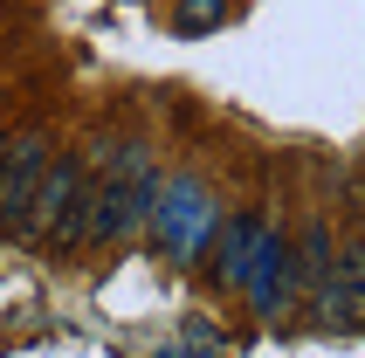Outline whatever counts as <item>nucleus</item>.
Wrapping results in <instances>:
<instances>
[{"label": "nucleus", "mask_w": 365, "mask_h": 358, "mask_svg": "<svg viewBox=\"0 0 365 358\" xmlns=\"http://www.w3.org/2000/svg\"><path fill=\"white\" fill-rule=\"evenodd\" d=\"M48 159H56L48 131H14V138L0 145V235H14V227H21L28 193H35V179H41Z\"/></svg>", "instance_id": "nucleus-4"}, {"label": "nucleus", "mask_w": 365, "mask_h": 358, "mask_svg": "<svg viewBox=\"0 0 365 358\" xmlns=\"http://www.w3.org/2000/svg\"><path fill=\"white\" fill-rule=\"evenodd\" d=\"M317 331H365V241H345L317 276Z\"/></svg>", "instance_id": "nucleus-3"}, {"label": "nucleus", "mask_w": 365, "mask_h": 358, "mask_svg": "<svg viewBox=\"0 0 365 358\" xmlns=\"http://www.w3.org/2000/svg\"><path fill=\"white\" fill-rule=\"evenodd\" d=\"M221 21H227V0H180L173 28H180V35H214Z\"/></svg>", "instance_id": "nucleus-6"}, {"label": "nucleus", "mask_w": 365, "mask_h": 358, "mask_svg": "<svg viewBox=\"0 0 365 358\" xmlns=\"http://www.w3.org/2000/svg\"><path fill=\"white\" fill-rule=\"evenodd\" d=\"M83 186H90V159L83 152H56V159L41 165L35 193H28V214H21L14 241L56 248V255L83 248Z\"/></svg>", "instance_id": "nucleus-1"}, {"label": "nucleus", "mask_w": 365, "mask_h": 358, "mask_svg": "<svg viewBox=\"0 0 365 358\" xmlns=\"http://www.w3.org/2000/svg\"><path fill=\"white\" fill-rule=\"evenodd\" d=\"M152 207V159L138 145L103 152L97 186H83V241H118L138 227V214Z\"/></svg>", "instance_id": "nucleus-2"}, {"label": "nucleus", "mask_w": 365, "mask_h": 358, "mask_svg": "<svg viewBox=\"0 0 365 358\" xmlns=\"http://www.w3.org/2000/svg\"><path fill=\"white\" fill-rule=\"evenodd\" d=\"M255 235H262V220H255V214H242L235 227H227V248H221V282H242V262L262 248Z\"/></svg>", "instance_id": "nucleus-5"}]
</instances>
